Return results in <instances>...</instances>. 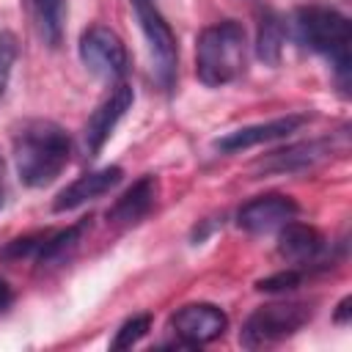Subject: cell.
Wrapping results in <instances>:
<instances>
[{
  "label": "cell",
  "mask_w": 352,
  "mask_h": 352,
  "mask_svg": "<svg viewBox=\"0 0 352 352\" xmlns=\"http://www.w3.org/2000/svg\"><path fill=\"white\" fill-rule=\"evenodd\" d=\"M14 165L25 187H44L69 165L72 140L63 126L47 118L25 121L14 135Z\"/></svg>",
  "instance_id": "6da1fadb"
},
{
  "label": "cell",
  "mask_w": 352,
  "mask_h": 352,
  "mask_svg": "<svg viewBox=\"0 0 352 352\" xmlns=\"http://www.w3.org/2000/svg\"><path fill=\"white\" fill-rule=\"evenodd\" d=\"M245 72V30L226 19L201 30L195 41V74L204 85L220 88Z\"/></svg>",
  "instance_id": "7a4b0ae2"
},
{
  "label": "cell",
  "mask_w": 352,
  "mask_h": 352,
  "mask_svg": "<svg viewBox=\"0 0 352 352\" xmlns=\"http://www.w3.org/2000/svg\"><path fill=\"white\" fill-rule=\"evenodd\" d=\"M294 33L297 38L324 55L333 69L336 77L341 80V85H346L349 77V19L344 14H338L336 8H324V6H302L294 11Z\"/></svg>",
  "instance_id": "3957f363"
},
{
  "label": "cell",
  "mask_w": 352,
  "mask_h": 352,
  "mask_svg": "<svg viewBox=\"0 0 352 352\" xmlns=\"http://www.w3.org/2000/svg\"><path fill=\"white\" fill-rule=\"evenodd\" d=\"M314 316V308L305 302H270L256 308L248 322L242 324L239 333V344L248 349H258V346H270L278 341L292 338L300 327H305Z\"/></svg>",
  "instance_id": "277c9868"
},
{
  "label": "cell",
  "mask_w": 352,
  "mask_h": 352,
  "mask_svg": "<svg viewBox=\"0 0 352 352\" xmlns=\"http://www.w3.org/2000/svg\"><path fill=\"white\" fill-rule=\"evenodd\" d=\"M135 19L146 36L151 60H154V74L160 80V85L165 91H170V85L176 82V66H179V44L176 36L170 30V25L165 22V16L160 14V8L151 0H129Z\"/></svg>",
  "instance_id": "5b68a950"
},
{
  "label": "cell",
  "mask_w": 352,
  "mask_h": 352,
  "mask_svg": "<svg viewBox=\"0 0 352 352\" xmlns=\"http://www.w3.org/2000/svg\"><path fill=\"white\" fill-rule=\"evenodd\" d=\"M80 60L82 66L110 82H118L129 69V55L121 36L104 25H91L80 36Z\"/></svg>",
  "instance_id": "8992f818"
},
{
  "label": "cell",
  "mask_w": 352,
  "mask_h": 352,
  "mask_svg": "<svg viewBox=\"0 0 352 352\" xmlns=\"http://www.w3.org/2000/svg\"><path fill=\"white\" fill-rule=\"evenodd\" d=\"M85 228H88V220H80L77 226H69L63 231H41L33 236L14 239L3 250V258H36L38 264H58L77 248Z\"/></svg>",
  "instance_id": "52a82bcc"
},
{
  "label": "cell",
  "mask_w": 352,
  "mask_h": 352,
  "mask_svg": "<svg viewBox=\"0 0 352 352\" xmlns=\"http://www.w3.org/2000/svg\"><path fill=\"white\" fill-rule=\"evenodd\" d=\"M170 333L176 336L179 344L184 346H204L214 338H220L228 327V316L212 305V302H190V305H182L170 322H168Z\"/></svg>",
  "instance_id": "ba28073f"
},
{
  "label": "cell",
  "mask_w": 352,
  "mask_h": 352,
  "mask_svg": "<svg viewBox=\"0 0 352 352\" xmlns=\"http://www.w3.org/2000/svg\"><path fill=\"white\" fill-rule=\"evenodd\" d=\"M135 102V91L126 82H118L91 113L88 124H85V148L91 157H96L102 151V146L110 140L113 129L118 126V121L126 116V110Z\"/></svg>",
  "instance_id": "9c48e42d"
},
{
  "label": "cell",
  "mask_w": 352,
  "mask_h": 352,
  "mask_svg": "<svg viewBox=\"0 0 352 352\" xmlns=\"http://www.w3.org/2000/svg\"><path fill=\"white\" fill-rule=\"evenodd\" d=\"M297 212H300V206L289 195L267 192V195L248 201L236 212V226L248 234H270V231H278L280 226H286L289 220H294Z\"/></svg>",
  "instance_id": "30bf717a"
},
{
  "label": "cell",
  "mask_w": 352,
  "mask_h": 352,
  "mask_svg": "<svg viewBox=\"0 0 352 352\" xmlns=\"http://www.w3.org/2000/svg\"><path fill=\"white\" fill-rule=\"evenodd\" d=\"M308 121V116L302 113H289V116H280V118H272V121H261V124H250V126H239L234 132H226L223 138L214 140V146L226 154H236V151H245L250 146H261V143H270V140H280L292 132H297L302 124Z\"/></svg>",
  "instance_id": "8fae6325"
},
{
  "label": "cell",
  "mask_w": 352,
  "mask_h": 352,
  "mask_svg": "<svg viewBox=\"0 0 352 352\" xmlns=\"http://www.w3.org/2000/svg\"><path fill=\"white\" fill-rule=\"evenodd\" d=\"M124 170L118 165H107V168H99V170H91V173H82L77 176L72 184H66L58 198L52 201V209L55 212H72L88 201H96L102 198L104 192H110L118 182H121Z\"/></svg>",
  "instance_id": "7c38bea8"
},
{
  "label": "cell",
  "mask_w": 352,
  "mask_h": 352,
  "mask_svg": "<svg viewBox=\"0 0 352 352\" xmlns=\"http://www.w3.org/2000/svg\"><path fill=\"white\" fill-rule=\"evenodd\" d=\"M327 154H330V140H305V143H294V146H286V148L267 154L264 160H258L253 165V170H258V173H297V170L314 168Z\"/></svg>",
  "instance_id": "4fadbf2b"
},
{
  "label": "cell",
  "mask_w": 352,
  "mask_h": 352,
  "mask_svg": "<svg viewBox=\"0 0 352 352\" xmlns=\"http://www.w3.org/2000/svg\"><path fill=\"white\" fill-rule=\"evenodd\" d=\"M322 253H324V236L314 226H305V223H297V220H289L286 226H280L278 256L283 261H289L292 267L314 264Z\"/></svg>",
  "instance_id": "5bb4252c"
},
{
  "label": "cell",
  "mask_w": 352,
  "mask_h": 352,
  "mask_svg": "<svg viewBox=\"0 0 352 352\" xmlns=\"http://www.w3.org/2000/svg\"><path fill=\"white\" fill-rule=\"evenodd\" d=\"M157 190H160V184L154 176H140L129 190H124L116 198V204L107 209V220H113L118 226H132V223L143 220L157 201Z\"/></svg>",
  "instance_id": "9a60e30c"
},
{
  "label": "cell",
  "mask_w": 352,
  "mask_h": 352,
  "mask_svg": "<svg viewBox=\"0 0 352 352\" xmlns=\"http://www.w3.org/2000/svg\"><path fill=\"white\" fill-rule=\"evenodd\" d=\"M36 25L41 38L50 47H58L63 38V22H66V0H30Z\"/></svg>",
  "instance_id": "2e32d148"
},
{
  "label": "cell",
  "mask_w": 352,
  "mask_h": 352,
  "mask_svg": "<svg viewBox=\"0 0 352 352\" xmlns=\"http://www.w3.org/2000/svg\"><path fill=\"white\" fill-rule=\"evenodd\" d=\"M280 50H283V22L275 14H264L258 22V38H256V55L270 63L278 66L280 60Z\"/></svg>",
  "instance_id": "e0dca14e"
},
{
  "label": "cell",
  "mask_w": 352,
  "mask_h": 352,
  "mask_svg": "<svg viewBox=\"0 0 352 352\" xmlns=\"http://www.w3.org/2000/svg\"><path fill=\"white\" fill-rule=\"evenodd\" d=\"M151 327V316L148 314H138V316H129L118 330H116V338L110 344V349H129L135 346Z\"/></svg>",
  "instance_id": "ac0fdd59"
},
{
  "label": "cell",
  "mask_w": 352,
  "mask_h": 352,
  "mask_svg": "<svg viewBox=\"0 0 352 352\" xmlns=\"http://www.w3.org/2000/svg\"><path fill=\"white\" fill-rule=\"evenodd\" d=\"M14 60H16V38L11 33H0V99L8 88Z\"/></svg>",
  "instance_id": "d6986e66"
},
{
  "label": "cell",
  "mask_w": 352,
  "mask_h": 352,
  "mask_svg": "<svg viewBox=\"0 0 352 352\" xmlns=\"http://www.w3.org/2000/svg\"><path fill=\"white\" fill-rule=\"evenodd\" d=\"M300 283H302V272H297V270H283V272H275V275L258 280L256 289H258V292H292V289H297Z\"/></svg>",
  "instance_id": "ffe728a7"
},
{
  "label": "cell",
  "mask_w": 352,
  "mask_h": 352,
  "mask_svg": "<svg viewBox=\"0 0 352 352\" xmlns=\"http://www.w3.org/2000/svg\"><path fill=\"white\" fill-rule=\"evenodd\" d=\"M11 300H14V292H11L8 280H6V278H0V311H6V308L11 305Z\"/></svg>",
  "instance_id": "44dd1931"
},
{
  "label": "cell",
  "mask_w": 352,
  "mask_h": 352,
  "mask_svg": "<svg viewBox=\"0 0 352 352\" xmlns=\"http://www.w3.org/2000/svg\"><path fill=\"white\" fill-rule=\"evenodd\" d=\"M349 302H352L349 297H344V300H341V305H338L341 311L336 314V322H346V311H349Z\"/></svg>",
  "instance_id": "7402d4cb"
},
{
  "label": "cell",
  "mask_w": 352,
  "mask_h": 352,
  "mask_svg": "<svg viewBox=\"0 0 352 352\" xmlns=\"http://www.w3.org/2000/svg\"><path fill=\"white\" fill-rule=\"evenodd\" d=\"M0 204H3V195H0Z\"/></svg>",
  "instance_id": "603a6c76"
}]
</instances>
